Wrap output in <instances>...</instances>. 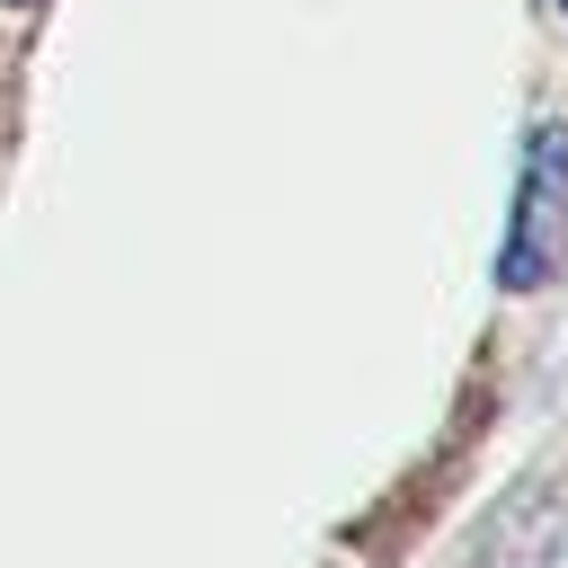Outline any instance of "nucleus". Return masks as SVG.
I'll return each mask as SVG.
<instances>
[{"label": "nucleus", "mask_w": 568, "mask_h": 568, "mask_svg": "<svg viewBox=\"0 0 568 568\" xmlns=\"http://www.w3.org/2000/svg\"><path fill=\"white\" fill-rule=\"evenodd\" d=\"M568 266V133L532 124L524 133V169H515V222L497 240V284L506 293H541Z\"/></svg>", "instance_id": "obj_1"}, {"label": "nucleus", "mask_w": 568, "mask_h": 568, "mask_svg": "<svg viewBox=\"0 0 568 568\" xmlns=\"http://www.w3.org/2000/svg\"><path fill=\"white\" fill-rule=\"evenodd\" d=\"M488 568H568V488H532L488 532Z\"/></svg>", "instance_id": "obj_2"}, {"label": "nucleus", "mask_w": 568, "mask_h": 568, "mask_svg": "<svg viewBox=\"0 0 568 568\" xmlns=\"http://www.w3.org/2000/svg\"><path fill=\"white\" fill-rule=\"evenodd\" d=\"M18 9H36V0H18Z\"/></svg>", "instance_id": "obj_4"}, {"label": "nucleus", "mask_w": 568, "mask_h": 568, "mask_svg": "<svg viewBox=\"0 0 568 568\" xmlns=\"http://www.w3.org/2000/svg\"><path fill=\"white\" fill-rule=\"evenodd\" d=\"M550 9H559V18H568V0H550Z\"/></svg>", "instance_id": "obj_3"}]
</instances>
